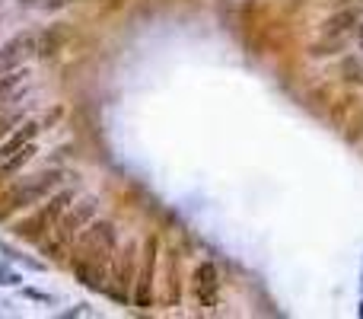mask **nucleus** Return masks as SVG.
<instances>
[{
	"instance_id": "nucleus-1",
	"label": "nucleus",
	"mask_w": 363,
	"mask_h": 319,
	"mask_svg": "<svg viewBox=\"0 0 363 319\" xmlns=\"http://www.w3.org/2000/svg\"><path fill=\"white\" fill-rule=\"evenodd\" d=\"M74 275L83 287L99 291L106 287L108 262L118 249V233L108 220H90L86 230H80L74 240Z\"/></svg>"
},
{
	"instance_id": "nucleus-2",
	"label": "nucleus",
	"mask_w": 363,
	"mask_h": 319,
	"mask_svg": "<svg viewBox=\"0 0 363 319\" xmlns=\"http://www.w3.org/2000/svg\"><path fill=\"white\" fill-rule=\"evenodd\" d=\"M61 179V169H45L39 176H26V179H17L13 185H7L0 192V220H7L13 211H26L39 204L41 198H48V192L58 185Z\"/></svg>"
},
{
	"instance_id": "nucleus-3",
	"label": "nucleus",
	"mask_w": 363,
	"mask_h": 319,
	"mask_svg": "<svg viewBox=\"0 0 363 319\" xmlns=\"http://www.w3.org/2000/svg\"><path fill=\"white\" fill-rule=\"evenodd\" d=\"M70 202H74V192H70V188H64V192L51 195L45 204H39V211H32V214H26L23 220H17L10 230H13L19 240L41 243V240H45V236L55 230V224L61 220V214L70 208Z\"/></svg>"
},
{
	"instance_id": "nucleus-4",
	"label": "nucleus",
	"mask_w": 363,
	"mask_h": 319,
	"mask_svg": "<svg viewBox=\"0 0 363 319\" xmlns=\"http://www.w3.org/2000/svg\"><path fill=\"white\" fill-rule=\"evenodd\" d=\"M137 262H141V255H137V243H128L121 252L115 249V255H112V262H108V278H106V281H112V284L106 287L112 300L131 303L134 275H137Z\"/></svg>"
},
{
	"instance_id": "nucleus-5",
	"label": "nucleus",
	"mask_w": 363,
	"mask_h": 319,
	"mask_svg": "<svg viewBox=\"0 0 363 319\" xmlns=\"http://www.w3.org/2000/svg\"><path fill=\"white\" fill-rule=\"evenodd\" d=\"M157 262H159V236L150 233L147 243H144V255H141V262H137V275H134V291H131V303L137 310H150V307H153Z\"/></svg>"
},
{
	"instance_id": "nucleus-6",
	"label": "nucleus",
	"mask_w": 363,
	"mask_h": 319,
	"mask_svg": "<svg viewBox=\"0 0 363 319\" xmlns=\"http://www.w3.org/2000/svg\"><path fill=\"white\" fill-rule=\"evenodd\" d=\"M191 294H195V300L204 310L217 307V297H220V271H217V265L210 259L198 262L195 271H191Z\"/></svg>"
},
{
	"instance_id": "nucleus-7",
	"label": "nucleus",
	"mask_w": 363,
	"mask_h": 319,
	"mask_svg": "<svg viewBox=\"0 0 363 319\" xmlns=\"http://www.w3.org/2000/svg\"><path fill=\"white\" fill-rule=\"evenodd\" d=\"M39 128H41L39 122H26V125H19L17 131H13V137H10V141L0 147V163H7V160L13 157L17 151H23L26 144H32V137L39 135Z\"/></svg>"
},
{
	"instance_id": "nucleus-8",
	"label": "nucleus",
	"mask_w": 363,
	"mask_h": 319,
	"mask_svg": "<svg viewBox=\"0 0 363 319\" xmlns=\"http://www.w3.org/2000/svg\"><path fill=\"white\" fill-rule=\"evenodd\" d=\"M360 19V13L357 10H341V13H335L331 19H325V26H322V32L325 35H344L351 26Z\"/></svg>"
},
{
	"instance_id": "nucleus-9",
	"label": "nucleus",
	"mask_w": 363,
	"mask_h": 319,
	"mask_svg": "<svg viewBox=\"0 0 363 319\" xmlns=\"http://www.w3.org/2000/svg\"><path fill=\"white\" fill-rule=\"evenodd\" d=\"M61 39H58V29H45V32L35 35V51L39 55H45V58H51L55 51H58Z\"/></svg>"
},
{
	"instance_id": "nucleus-10",
	"label": "nucleus",
	"mask_w": 363,
	"mask_h": 319,
	"mask_svg": "<svg viewBox=\"0 0 363 319\" xmlns=\"http://www.w3.org/2000/svg\"><path fill=\"white\" fill-rule=\"evenodd\" d=\"M17 122H19V112H3V115H0V137L7 135V131H13Z\"/></svg>"
},
{
	"instance_id": "nucleus-11",
	"label": "nucleus",
	"mask_w": 363,
	"mask_h": 319,
	"mask_svg": "<svg viewBox=\"0 0 363 319\" xmlns=\"http://www.w3.org/2000/svg\"><path fill=\"white\" fill-rule=\"evenodd\" d=\"M26 297H29V300H41V303H51V297H48V294H41V291H32V287H29V291H26Z\"/></svg>"
},
{
	"instance_id": "nucleus-12",
	"label": "nucleus",
	"mask_w": 363,
	"mask_h": 319,
	"mask_svg": "<svg viewBox=\"0 0 363 319\" xmlns=\"http://www.w3.org/2000/svg\"><path fill=\"white\" fill-rule=\"evenodd\" d=\"M17 281H19L17 275H10L7 269H0V284H17Z\"/></svg>"
},
{
	"instance_id": "nucleus-13",
	"label": "nucleus",
	"mask_w": 363,
	"mask_h": 319,
	"mask_svg": "<svg viewBox=\"0 0 363 319\" xmlns=\"http://www.w3.org/2000/svg\"><path fill=\"white\" fill-rule=\"evenodd\" d=\"M360 3H363V0H360Z\"/></svg>"
},
{
	"instance_id": "nucleus-14",
	"label": "nucleus",
	"mask_w": 363,
	"mask_h": 319,
	"mask_svg": "<svg viewBox=\"0 0 363 319\" xmlns=\"http://www.w3.org/2000/svg\"><path fill=\"white\" fill-rule=\"evenodd\" d=\"M360 313H363V310H360Z\"/></svg>"
}]
</instances>
